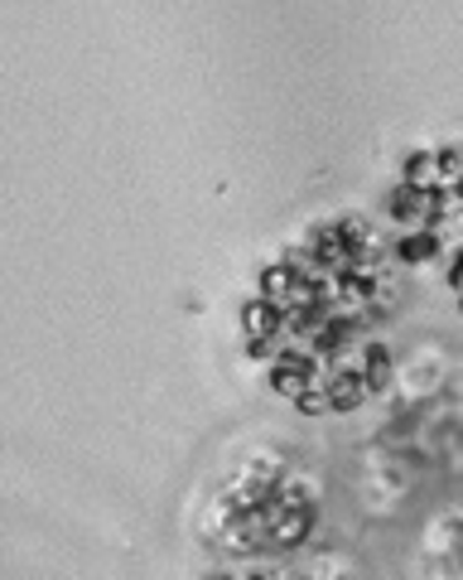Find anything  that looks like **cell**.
<instances>
[{
	"mask_svg": "<svg viewBox=\"0 0 463 580\" xmlns=\"http://www.w3.org/2000/svg\"><path fill=\"white\" fill-rule=\"evenodd\" d=\"M242 334H246V349L251 353H266V344L285 339V310L271 305L266 296H256L251 305L242 310Z\"/></svg>",
	"mask_w": 463,
	"mask_h": 580,
	"instance_id": "6da1fadb",
	"label": "cell"
}]
</instances>
